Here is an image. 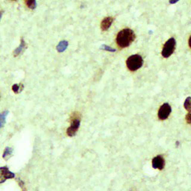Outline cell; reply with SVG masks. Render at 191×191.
<instances>
[{
	"label": "cell",
	"instance_id": "6da1fadb",
	"mask_svg": "<svg viewBox=\"0 0 191 191\" xmlns=\"http://www.w3.org/2000/svg\"><path fill=\"white\" fill-rule=\"evenodd\" d=\"M135 39V34L130 29H124L117 34L116 38L117 44L120 48L129 46Z\"/></svg>",
	"mask_w": 191,
	"mask_h": 191
},
{
	"label": "cell",
	"instance_id": "7a4b0ae2",
	"mask_svg": "<svg viewBox=\"0 0 191 191\" xmlns=\"http://www.w3.org/2000/svg\"><path fill=\"white\" fill-rule=\"evenodd\" d=\"M143 64V58L140 55H133L128 58L126 60V66L128 69L131 72L140 69Z\"/></svg>",
	"mask_w": 191,
	"mask_h": 191
},
{
	"label": "cell",
	"instance_id": "3957f363",
	"mask_svg": "<svg viewBox=\"0 0 191 191\" xmlns=\"http://www.w3.org/2000/svg\"><path fill=\"white\" fill-rule=\"evenodd\" d=\"M176 46V42L174 38H170V39H169L168 41L165 43L164 47H163L162 52H161V54H162L163 57L165 58L170 57L175 52Z\"/></svg>",
	"mask_w": 191,
	"mask_h": 191
},
{
	"label": "cell",
	"instance_id": "277c9868",
	"mask_svg": "<svg viewBox=\"0 0 191 191\" xmlns=\"http://www.w3.org/2000/svg\"><path fill=\"white\" fill-rule=\"evenodd\" d=\"M80 125V117L77 113L73 114L71 118V125L66 130V134L69 137H73L76 134Z\"/></svg>",
	"mask_w": 191,
	"mask_h": 191
},
{
	"label": "cell",
	"instance_id": "5b68a950",
	"mask_svg": "<svg viewBox=\"0 0 191 191\" xmlns=\"http://www.w3.org/2000/svg\"><path fill=\"white\" fill-rule=\"evenodd\" d=\"M170 113H171V106L168 103H164L159 108L158 117L161 120H164L169 117Z\"/></svg>",
	"mask_w": 191,
	"mask_h": 191
},
{
	"label": "cell",
	"instance_id": "8992f818",
	"mask_svg": "<svg viewBox=\"0 0 191 191\" xmlns=\"http://www.w3.org/2000/svg\"><path fill=\"white\" fill-rule=\"evenodd\" d=\"M15 177L14 173H11L7 167H0V184L3 183L8 178H13Z\"/></svg>",
	"mask_w": 191,
	"mask_h": 191
},
{
	"label": "cell",
	"instance_id": "52a82bcc",
	"mask_svg": "<svg viewBox=\"0 0 191 191\" xmlns=\"http://www.w3.org/2000/svg\"><path fill=\"white\" fill-rule=\"evenodd\" d=\"M152 164L153 168L161 170L164 169V165H165V161L162 155H157L152 159Z\"/></svg>",
	"mask_w": 191,
	"mask_h": 191
},
{
	"label": "cell",
	"instance_id": "ba28073f",
	"mask_svg": "<svg viewBox=\"0 0 191 191\" xmlns=\"http://www.w3.org/2000/svg\"><path fill=\"white\" fill-rule=\"evenodd\" d=\"M114 18L111 17H107L103 20L101 23V29L103 31H107L113 23Z\"/></svg>",
	"mask_w": 191,
	"mask_h": 191
},
{
	"label": "cell",
	"instance_id": "9c48e42d",
	"mask_svg": "<svg viewBox=\"0 0 191 191\" xmlns=\"http://www.w3.org/2000/svg\"><path fill=\"white\" fill-rule=\"evenodd\" d=\"M25 46H26V42H25L24 40L22 38L21 39V43H20V45L18 47H17V49H16L15 50H14V57H17V56H18L20 54V53L23 52V50L24 49Z\"/></svg>",
	"mask_w": 191,
	"mask_h": 191
},
{
	"label": "cell",
	"instance_id": "30bf717a",
	"mask_svg": "<svg viewBox=\"0 0 191 191\" xmlns=\"http://www.w3.org/2000/svg\"><path fill=\"white\" fill-rule=\"evenodd\" d=\"M68 46V42L66 41H60L57 46V50L58 52H63L66 49Z\"/></svg>",
	"mask_w": 191,
	"mask_h": 191
},
{
	"label": "cell",
	"instance_id": "8fae6325",
	"mask_svg": "<svg viewBox=\"0 0 191 191\" xmlns=\"http://www.w3.org/2000/svg\"><path fill=\"white\" fill-rule=\"evenodd\" d=\"M8 111H3L2 113L0 114V128H2V127L5 125V118H6L7 115H8Z\"/></svg>",
	"mask_w": 191,
	"mask_h": 191
},
{
	"label": "cell",
	"instance_id": "7c38bea8",
	"mask_svg": "<svg viewBox=\"0 0 191 191\" xmlns=\"http://www.w3.org/2000/svg\"><path fill=\"white\" fill-rule=\"evenodd\" d=\"M24 2L28 6V8H29L30 9L33 10L36 8V0H24Z\"/></svg>",
	"mask_w": 191,
	"mask_h": 191
},
{
	"label": "cell",
	"instance_id": "4fadbf2b",
	"mask_svg": "<svg viewBox=\"0 0 191 191\" xmlns=\"http://www.w3.org/2000/svg\"><path fill=\"white\" fill-rule=\"evenodd\" d=\"M185 109L187 111H190L191 110V97H189L185 100L184 104Z\"/></svg>",
	"mask_w": 191,
	"mask_h": 191
},
{
	"label": "cell",
	"instance_id": "5bb4252c",
	"mask_svg": "<svg viewBox=\"0 0 191 191\" xmlns=\"http://www.w3.org/2000/svg\"><path fill=\"white\" fill-rule=\"evenodd\" d=\"M23 84H20V86L18 85V84H14V85L12 86V90L15 93H20V91H22V90H23Z\"/></svg>",
	"mask_w": 191,
	"mask_h": 191
},
{
	"label": "cell",
	"instance_id": "9a60e30c",
	"mask_svg": "<svg viewBox=\"0 0 191 191\" xmlns=\"http://www.w3.org/2000/svg\"><path fill=\"white\" fill-rule=\"evenodd\" d=\"M12 149L10 147H6L5 148V151H4V153H3V155H2V157H3V158H5L6 157L8 156H10V155H11V154H12Z\"/></svg>",
	"mask_w": 191,
	"mask_h": 191
},
{
	"label": "cell",
	"instance_id": "2e32d148",
	"mask_svg": "<svg viewBox=\"0 0 191 191\" xmlns=\"http://www.w3.org/2000/svg\"><path fill=\"white\" fill-rule=\"evenodd\" d=\"M101 49H104V50H106V51H108V52H115L116 51V50L115 49H112V48H111V47H109V46H106V45H103L101 46Z\"/></svg>",
	"mask_w": 191,
	"mask_h": 191
},
{
	"label": "cell",
	"instance_id": "e0dca14e",
	"mask_svg": "<svg viewBox=\"0 0 191 191\" xmlns=\"http://www.w3.org/2000/svg\"><path fill=\"white\" fill-rule=\"evenodd\" d=\"M186 121L188 124H191V110L189 111V113L187 114Z\"/></svg>",
	"mask_w": 191,
	"mask_h": 191
},
{
	"label": "cell",
	"instance_id": "ac0fdd59",
	"mask_svg": "<svg viewBox=\"0 0 191 191\" xmlns=\"http://www.w3.org/2000/svg\"><path fill=\"white\" fill-rule=\"evenodd\" d=\"M17 181H18V183H19V184H20V187L22 188V190H23V191H26V187H25L24 182H23L22 180H20V178H18V180Z\"/></svg>",
	"mask_w": 191,
	"mask_h": 191
},
{
	"label": "cell",
	"instance_id": "d6986e66",
	"mask_svg": "<svg viewBox=\"0 0 191 191\" xmlns=\"http://www.w3.org/2000/svg\"><path fill=\"white\" fill-rule=\"evenodd\" d=\"M179 0H170V4H175L176 2H178Z\"/></svg>",
	"mask_w": 191,
	"mask_h": 191
},
{
	"label": "cell",
	"instance_id": "ffe728a7",
	"mask_svg": "<svg viewBox=\"0 0 191 191\" xmlns=\"http://www.w3.org/2000/svg\"><path fill=\"white\" fill-rule=\"evenodd\" d=\"M188 45H189V46H190V48L191 49V36L190 37V38H189V41H188Z\"/></svg>",
	"mask_w": 191,
	"mask_h": 191
},
{
	"label": "cell",
	"instance_id": "44dd1931",
	"mask_svg": "<svg viewBox=\"0 0 191 191\" xmlns=\"http://www.w3.org/2000/svg\"><path fill=\"white\" fill-rule=\"evenodd\" d=\"M2 14H3V11H0V20H1V18H2Z\"/></svg>",
	"mask_w": 191,
	"mask_h": 191
},
{
	"label": "cell",
	"instance_id": "7402d4cb",
	"mask_svg": "<svg viewBox=\"0 0 191 191\" xmlns=\"http://www.w3.org/2000/svg\"><path fill=\"white\" fill-rule=\"evenodd\" d=\"M14 1H16V0H14Z\"/></svg>",
	"mask_w": 191,
	"mask_h": 191
}]
</instances>
